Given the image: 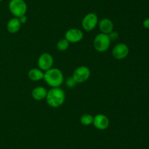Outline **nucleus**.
<instances>
[{
	"mask_svg": "<svg viewBox=\"0 0 149 149\" xmlns=\"http://www.w3.org/2000/svg\"><path fill=\"white\" fill-rule=\"evenodd\" d=\"M93 126L98 130H106L109 128L110 121L106 115L102 113L97 114L93 117Z\"/></svg>",
	"mask_w": 149,
	"mask_h": 149,
	"instance_id": "obj_10",
	"label": "nucleus"
},
{
	"mask_svg": "<svg viewBox=\"0 0 149 149\" xmlns=\"http://www.w3.org/2000/svg\"><path fill=\"white\" fill-rule=\"evenodd\" d=\"M110 38L109 35L103 33H100L97 34L93 41L94 48L99 53L106 52L109 50L111 45Z\"/></svg>",
	"mask_w": 149,
	"mask_h": 149,
	"instance_id": "obj_4",
	"label": "nucleus"
},
{
	"mask_svg": "<svg viewBox=\"0 0 149 149\" xmlns=\"http://www.w3.org/2000/svg\"><path fill=\"white\" fill-rule=\"evenodd\" d=\"M21 23L18 18H13L7 23V32L10 34H15L20 31L21 28Z\"/></svg>",
	"mask_w": 149,
	"mask_h": 149,
	"instance_id": "obj_13",
	"label": "nucleus"
},
{
	"mask_svg": "<svg viewBox=\"0 0 149 149\" xmlns=\"http://www.w3.org/2000/svg\"><path fill=\"white\" fill-rule=\"evenodd\" d=\"M91 72L90 70L86 66H80L78 67L74 71L72 77L74 79L77 83H83L87 81L90 77Z\"/></svg>",
	"mask_w": 149,
	"mask_h": 149,
	"instance_id": "obj_5",
	"label": "nucleus"
},
{
	"mask_svg": "<svg viewBox=\"0 0 149 149\" xmlns=\"http://www.w3.org/2000/svg\"><path fill=\"white\" fill-rule=\"evenodd\" d=\"M3 1V0H0V2H1V1Z\"/></svg>",
	"mask_w": 149,
	"mask_h": 149,
	"instance_id": "obj_21",
	"label": "nucleus"
},
{
	"mask_svg": "<svg viewBox=\"0 0 149 149\" xmlns=\"http://www.w3.org/2000/svg\"><path fill=\"white\" fill-rule=\"evenodd\" d=\"M47 89L43 86H37L34 88L31 91V96L36 101H42L46 99L47 94Z\"/></svg>",
	"mask_w": 149,
	"mask_h": 149,
	"instance_id": "obj_12",
	"label": "nucleus"
},
{
	"mask_svg": "<svg viewBox=\"0 0 149 149\" xmlns=\"http://www.w3.org/2000/svg\"><path fill=\"white\" fill-rule=\"evenodd\" d=\"M43 80L51 88L61 87L64 81L63 74L60 69L52 67L45 71Z\"/></svg>",
	"mask_w": 149,
	"mask_h": 149,
	"instance_id": "obj_2",
	"label": "nucleus"
},
{
	"mask_svg": "<svg viewBox=\"0 0 149 149\" xmlns=\"http://www.w3.org/2000/svg\"><path fill=\"white\" fill-rule=\"evenodd\" d=\"M70 42L67 40L66 39L63 38V39H61L58 42H57L56 48L59 51L63 52V51H67L69 48Z\"/></svg>",
	"mask_w": 149,
	"mask_h": 149,
	"instance_id": "obj_15",
	"label": "nucleus"
},
{
	"mask_svg": "<svg viewBox=\"0 0 149 149\" xmlns=\"http://www.w3.org/2000/svg\"><path fill=\"white\" fill-rule=\"evenodd\" d=\"M44 74H45V72H43V71L39 68L31 69L28 72L29 78L32 81H39L41 80H43Z\"/></svg>",
	"mask_w": 149,
	"mask_h": 149,
	"instance_id": "obj_14",
	"label": "nucleus"
},
{
	"mask_svg": "<svg viewBox=\"0 0 149 149\" xmlns=\"http://www.w3.org/2000/svg\"><path fill=\"white\" fill-rule=\"evenodd\" d=\"M98 27L101 33L109 34L113 31V23L109 18H103L98 22Z\"/></svg>",
	"mask_w": 149,
	"mask_h": 149,
	"instance_id": "obj_11",
	"label": "nucleus"
},
{
	"mask_svg": "<svg viewBox=\"0 0 149 149\" xmlns=\"http://www.w3.org/2000/svg\"><path fill=\"white\" fill-rule=\"evenodd\" d=\"M108 35H109L111 41H115L116 39H118V38H119V33L117 32H116V31H112Z\"/></svg>",
	"mask_w": 149,
	"mask_h": 149,
	"instance_id": "obj_18",
	"label": "nucleus"
},
{
	"mask_svg": "<svg viewBox=\"0 0 149 149\" xmlns=\"http://www.w3.org/2000/svg\"><path fill=\"white\" fill-rule=\"evenodd\" d=\"M98 17L94 13H90L84 15L81 20V26L87 32L93 31L98 24Z\"/></svg>",
	"mask_w": 149,
	"mask_h": 149,
	"instance_id": "obj_6",
	"label": "nucleus"
},
{
	"mask_svg": "<svg viewBox=\"0 0 149 149\" xmlns=\"http://www.w3.org/2000/svg\"><path fill=\"white\" fill-rule=\"evenodd\" d=\"M77 82L74 80V79L73 78L72 76L68 77V78H67L66 80H65V86L68 88H69V89H73V88H74L77 86Z\"/></svg>",
	"mask_w": 149,
	"mask_h": 149,
	"instance_id": "obj_17",
	"label": "nucleus"
},
{
	"mask_svg": "<svg viewBox=\"0 0 149 149\" xmlns=\"http://www.w3.org/2000/svg\"><path fill=\"white\" fill-rule=\"evenodd\" d=\"M143 26L146 28V29H149V18H148L145 19V20H143Z\"/></svg>",
	"mask_w": 149,
	"mask_h": 149,
	"instance_id": "obj_20",
	"label": "nucleus"
},
{
	"mask_svg": "<svg viewBox=\"0 0 149 149\" xmlns=\"http://www.w3.org/2000/svg\"><path fill=\"white\" fill-rule=\"evenodd\" d=\"M38 66L42 71H47L52 67L54 64V58L49 53H43L38 58Z\"/></svg>",
	"mask_w": 149,
	"mask_h": 149,
	"instance_id": "obj_7",
	"label": "nucleus"
},
{
	"mask_svg": "<svg viewBox=\"0 0 149 149\" xmlns=\"http://www.w3.org/2000/svg\"><path fill=\"white\" fill-rule=\"evenodd\" d=\"M93 116L90 114L84 113L80 117V123L84 126H90L93 124Z\"/></svg>",
	"mask_w": 149,
	"mask_h": 149,
	"instance_id": "obj_16",
	"label": "nucleus"
},
{
	"mask_svg": "<svg viewBox=\"0 0 149 149\" xmlns=\"http://www.w3.org/2000/svg\"><path fill=\"white\" fill-rule=\"evenodd\" d=\"M46 102L49 107L53 108L62 106L65 100V91L61 87L51 88L47 91Z\"/></svg>",
	"mask_w": 149,
	"mask_h": 149,
	"instance_id": "obj_1",
	"label": "nucleus"
},
{
	"mask_svg": "<svg viewBox=\"0 0 149 149\" xmlns=\"http://www.w3.org/2000/svg\"><path fill=\"white\" fill-rule=\"evenodd\" d=\"M10 13L15 18H20L26 15L28 10V6L24 0H10L8 4Z\"/></svg>",
	"mask_w": 149,
	"mask_h": 149,
	"instance_id": "obj_3",
	"label": "nucleus"
},
{
	"mask_svg": "<svg viewBox=\"0 0 149 149\" xmlns=\"http://www.w3.org/2000/svg\"><path fill=\"white\" fill-rule=\"evenodd\" d=\"M84 34L82 31L77 28H71L66 31L65 34V39H66L70 43H78L82 40Z\"/></svg>",
	"mask_w": 149,
	"mask_h": 149,
	"instance_id": "obj_9",
	"label": "nucleus"
},
{
	"mask_svg": "<svg viewBox=\"0 0 149 149\" xmlns=\"http://www.w3.org/2000/svg\"><path fill=\"white\" fill-rule=\"evenodd\" d=\"M130 49L125 43L116 44L112 50V56L115 59L122 60L127 58L129 54Z\"/></svg>",
	"mask_w": 149,
	"mask_h": 149,
	"instance_id": "obj_8",
	"label": "nucleus"
},
{
	"mask_svg": "<svg viewBox=\"0 0 149 149\" xmlns=\"http://www.w3.org/2000/svg\"><path fill=\"white\" fill-rule=\"evenodd\" d=\"M19 18V20H20V22L21 23V24H24V23H26V22H27V17H26V15H23L21 16V17L18 18Z\"/></svg>",
	"mask_w": 149,
	"mask_h": 149,
	"instance_id": "obj_19",
	"label": "nucleus"
},
{
	"mask_svg": "<svg viewBox=\"0 0 149 149\" xmlns=\"http://www.w3.org/2000/svg\"><path fill=\"white\" fill-rule=\"evenodd\" d=\"M148 115H149V112H148Z\"/></svg>",
	"mask_w": 149,
	"mask_h": 149,
	"instance_id": "obj_22",
	"label": "nucleus"
}]
</instances>
